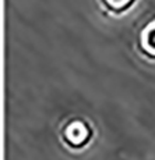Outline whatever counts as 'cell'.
<instances>
[{"instance_id": "6da1fadb", "label": "cell", "mask_w": 155, "mask_h": 160, "mask_svg": "<svg viewBox=\"0 0 155 160\" xmlns=\"http://www.w3.org/2000/svg\"><path fill=\"white\" fill-rule=\"evenodd\" d=\"M92 132L85 121L83 120H71L63 128V139L70 148H81L88 143Z\"/></svg>"}, {"instance_id": "3957f363", "label": "cell", "mask_w": 155, "mask_h": 160, "mask_svg": "<svg viewBox=\"0 0 155 160\" xmlns=\"http://www.w3.org/2000/svg\"><path fill=\"white\" fill-rule=\"evenodd\" d=\"M101 2L109 13L122 14L134 4L136 0H101Z\"/></svg>"}, {"instance_id": "7a4b0ae2", "label": "cell", "mask_w": 155, "mask_h": 160, "mask_svg": "<svg viewBox=\"0 0 155 160\" xmlns=\"http://www.w3.org/2000/svg\"><path fill=\"white\" fill-rule=\"evenodd\" d=\"M138 45L145 56L155 58V17L142 27L138 38Z\"/></svg>"}]
</instances>
